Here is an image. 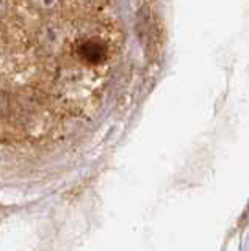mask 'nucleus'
<instances>
[{"mask_svg":"<svg viewBox=\"0 0 249 251\" xmlns=\"http://www.w3.org/2000/svg\"><path fill=\"white\" fill-rule=\"evenodd\" d=\"M79 55L91 65H97L105 58V47L97 41H87L79 47Z\"/></svg>","mask_w":249,"mask_h":251,"instance_id":"f257e3e1","label":"nucleus"}]
</instances>
